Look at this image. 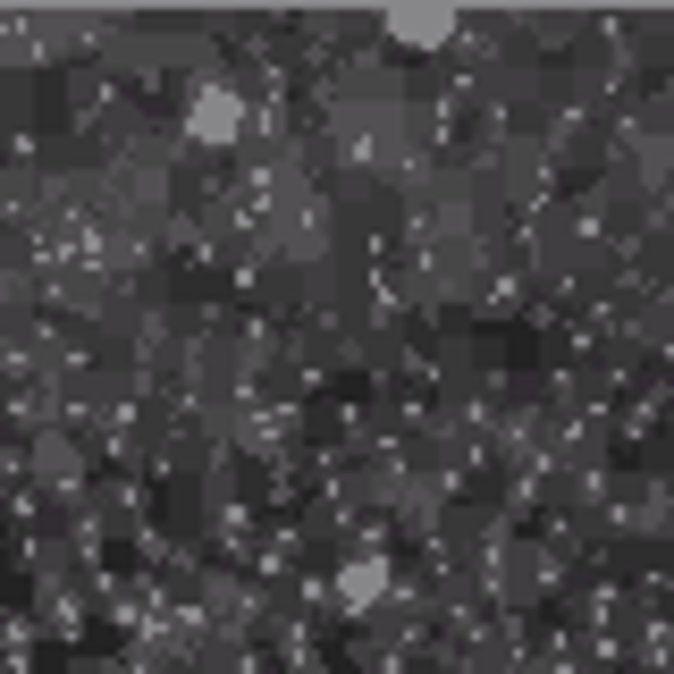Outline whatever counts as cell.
Returning a JSON list of instances; mask_svg holds the SVG:
<instances>
[{
  "instance_id": "cell-1",
  "label": "cell",
  "mask_w": 674,
  "mask_h": 674,
  "mask_svg": "<svg viewBox=\"0 0 674 674\" xmlns=\"http://www.w3.org/2000/svg\"><path fill=\"white\" fill-rule=\"evenodd\" d=\"M228 118H236L228 94H203V101H194V127H228Z\"/></svg>"
},
{
  "instance_id": "cell-2",
  "label": "cell",
  "mask_w": 674,
  "mask_h": 674,
  "mask_svg": "<svg viewBox=\"0 0 674 674\" xmlns=\"http://www.w3.org/2000/svg\"><path fill=\"white\" fill-rule=\"evenodd\" d=\"M397 35H404V42H439L447 18H397Z\"/></svg>"
}]
</instances>
